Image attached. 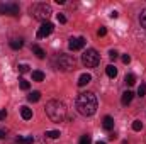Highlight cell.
<instances>
[{"label": "cell", "instance_id": "obj_1", "mask_svg": "<svg viewBox=\"0 0 146 144\" xmlns=\"http://www.w3.org/2000/svg\"><path fill=\"white\" fill-rule=\"evenodd\" d=\"M76 110L85 115V117H90L97 112V97L95 93L92 92H83L76 97Z\"/></svg>", "mask_w": 146, "mask_h": 144}, {"label": "cell", "instance_id": "obj_2", "mask_svg": "<svg viewBox=\"0 0 146 144\" xmlns=\"http://www.w3.org/2000/svg\"><path fill=\"white\" fill-rule=\"evenodd\" d=\"M44 108H46V115L53 122H63L66 119V107L60 100H49Z\"/></svg>", "mask_w": 146, "mask_h": 144}, {"label": "cell", "instance_id": "obj_3", "mask_svg": "<svg viewBox=\"0 0 146 144\" xmlns=\"http://www.w3.org/2000/svg\"><path fill=\"white\" fill-rule=\"evenodd\" d=\"M31 15L37 19V20H41V22H48V19H49V15H51V7L48 5V3H44V2H37L34 3L33 7H31Z\"/></svg>", "mask_w": 146, "mask_h": 144}, {"label": "cell", "instance_id": "obj_4", "mask_svg": "<svg viewBox=\"0 0 146 144\" xmlns=\"http://www.w3.org/2000/svg\"><path fill=\"white\" fill-rule=\"evenodd\" d=\"M100 61V56L95 49H87L83 54H82V63L87 66V68H95Z\"/></svg>", "mask_w": 146, "mask_h": 144}, {"label": "cell", "instance_id": "obj_5", "mask_svg": "<svg viewBox=\"0 0 146 144\" xmlns=\"http://www.w3.org/2000/svg\"><path fill=\"white\" fill-rule=\"evenodd\" d=\"M56 66L61 71H70V70L75 68V59H73V56H70V54H60L56 58Z\"/></svg>", "mask_w": 146, "mask_h": 144}, {"label": "cell", "instance_id": "obj_6", "mask_svg": "<svg viewBox=\"0 0 146 144\" xmlns=\"http://www.w3.org/2000/svg\"><path fill=\"white\" fill-rule=\"evenodd\" d=\"M9 14V15H17L19 14V5L17 3H0V15Z\"/></svg>", "mask_w": 146, "mask_h": 144}, {"label": "cell", "instance_id": "obj_7", "mask_svg": "<svg viewBox=\"0 0 146 144\" xmlns=\"http://www.w3.org/2000/svg\"><path fill=\"white\" fill-rule=\"evenodd\" d=\"M53 29H54V26H53L51 22H42V24H41V27L37 29V34H36V36L39 37V39L48 37L51 32H53Z\"/></svg>", "mask_w": 146, "mask_h": 144}, {"label": "cell", "instance_id": "obj_8", "mask_svg": "<svg viewBox=\"0 0 146 144\" xmlns=\"http://www.w3.org/2000/svg\"><path fill=\"white\" fill-rule=\"evenodd\" d=\"M85 37H72L70 39V42H68V48L72 49V51H78V49H82L83 46H85Z\"/></svg>", "mask_w": 146, "mask_h": 144}, {"label": "cell", "instance_id": "obj_9", "mask_svg": "<svg viewBox=\"0 0 146 144\" xmlns=\"http://www.w3.org/2000/svg\"><path fill=\"white\" fill-rule=\"evenodd\" d=\"M102 127H104L106 131H112V129H114V119H112L110 115H106V117H104V120H102Z\"/></svg>", "mask_w": 146, "mask_h": 144}, {"label": "cell", "instance_id": "obj_10", "mask_svg": "<svg viewBox=\"0 0 146 144\" xmlns=\"http://www.w3.org/2000/svg\"><path fill=\"white\" fill-rule=\"evenodd\" d=\"M133 97H134V93H133L131 90H126V92L122 93V98H121L122 105H129V104H131V100H133Z\"/></svg>", "mask_w": 146, "mask_h": 144}, {"label": "cell", "instance_id": "obj_11", "mask_svg": "<svg viewBox=\"0 0 146 144\" xmlns=\"http://www.w3.org/2000/svg\"><path fill=\"white\" fill-rule=\"evenodd\" d=\"M92 81V76L88 75V73H83L80 78H78V87H85V85H88Z\"/></svg>", "mask_w": 146, "mask_h": 144}, {"label": "cell", "instance_id": "obj_12", "mask_svg": "<svg viewBox=\"0 0 146 144\" xmlns=\"http://www.w3.org/2000/svg\"><path fill=\"white\" fill-rule=\"evenodd\" d=\"M21 115H22L24 120H29V119H33V110L24 105V107H21Z\"/></svg>", "mask_w": 146, "mask_h": 144}, {"label": "cell", "instance_id": "obj_13", "mask_svg": "<svg viewBox=\"0 0 146 144\" xmlns=\"http://www.w3.org/2000/svg\"><path fill=\"white\" fill-rule=\"evenodd\" d=\"M33 53L36 54V56L39 58V59H42V58L46 56V53H44V51H42V49H41V48H39L37 44H33Z\"/></svg>", "mask_w": 146, "mask_h": 144}, {"label": "cell", "instance_id": "obj_14", "mask_svg": "<svg viewBox=\"0 0 146 144\" xmlns=\"http://www.w3.org/2000/svg\"><path fill=\"white\" fill-rule=\"evenodd\" d=\"M106 73H107L109 78H115V76H117V68H115L114 65H109V66L106 68Z\"/></svg>", "mask_w": 146, "mask_h": 144}, {"label": "cell", "instance_id": "obj_15", "mask_svg": "<svg viewBox=\"0 0 146 144\" xmlns=\"http://www.w3.org/2000/svg\"><path fill=\"white\" fill-rule=\"evenodd\" d=\"M34 143V137L33 136H26V137H19L15 144H33Z\"/></svg>", "mask_w": 146, "mask_h": 144}, {"label": "cell", "instance_id": "obj_16", "mask_svg": "<svg viewBox=\"0 0 146 144\" xmlns=\"http://www.w3.org/2000/svg\"><path fill=\"white\" fill-rule=\"evenodd\" d=\"M9 44H10V48H12V49H21V48H22V44H24V41H22V39H12Z\"/></svg>", "mask_w": 146, "mask_h": 144}, {"label": "cell", "instance_id": "obj_17", "mask_svg": "<svg viewBox=\"0 0 146 144\" xmlns=\"http://www.w3.org/2000/svg\"><path fill=\"white\" fill-rule=\"evenodd\" d=\"M39 98H41V93H39V92H31V93L27 95V100H29V102H39Z\"/></svg>", "mask_w": 146, "mask_h": 144}, {"label": "cell", "instance_id": "obj_18", "mask_svg": "<svg viewBox=\"0 0 146 144\" xmlns=\"http://www.w3.org/2000/svg\"><path fill=\"white\" fill-rule=\"evenodd\" d=\"M124 81H126V85H134L136 83V76L133 75V73H129V75H126V78H124Z\"/></svg>", "mask_w": 146, "mask_h": 144}, {"label": "cell", "instance_id": "obj_19", "mask_svg": "<svg viewBox=\"0 0 146 144\" xmlns=\"http://www.w3.org/2000/svg\"><path fill=\"white\" fill-rule=\"evenodd\" d=\"M33 80H34V81H42V80H44V73L39 71V70L33 71Z\"/></svg>", "mask_w": 146, "mask_h": 144}, {"label": "cell", "instance_id": "obj_20", "mask_svg": "<svg viewBox=\"0 0 146 144\" xmlns=\"http://www.w3.org/2000/svg\"><path fill=\"white\" fill-rule=\"evenodd\" d=\"M61 134H60V131H46V137H49V139H58Z\"/></svg>", "mask_w": 146, "mask_h": 144}, {"label": "cell", "instance_id": "obj_21", "mask_svg": "<svg viewBox=\"0 0 146 144\" xmlns=\"http://www.w3.org/2000/svg\"><path fill=\"white\" fill-rule=\"evenodd\" d=\"M19 87H21L22 90H29V88H31V83H29L27 80H24V78H21V80H19Z\"/></svg>", "mask_w": 146, "mask_h": 144}, {"label": "cell", "instance_id": "obj_22", "mask_svg": "<svg viewBox=\"0 0 146 144\" xmlns=\"http://www.w3.org/2000/svg\"><path fill=\"white\" fill-rule=\"evenodd\" d=\"M141 129H143V122H141V120H134V122H133V131L138 132V131H141Z\"/></svg>", "mask_w": 146, "mask_h": 144}, {"label": "cell", "instance_id": "obj_23", "mask_svg": "<svg viewBox=\"0 0 146 144\" xmlns=\"http://www.w3.org/2000/svg\"><path fill=\"white\" fill-rule=\"evenodd\" d=\"M139 22H141V27L146 29V9L141 12V15H139Z\"/></svg>", "mask_w": 146, "mask_h": 144}, {"label": "cell", "instance_id": "obj_24", "mask_svg": "<svg viewBox=\"0 0 146 144\" xmlns=\"http://www.w3.org/2000/svg\"><path fill=\"white\" fill-rule=\"evenodd\" d=\"M78 144H92V137L90 136H82Z\"/></svg>", "mask_w": 146, "mask_h": 144}, {"label": "cell", "instance_id": "obj_25", "mask_svg": "<svg viewBox=\"0 0 146 144\" xmlns=\"http://www.w3.org/2000/svg\"><path fill=\"white\" fill-rule=\"evenodd\" d=\"M138 95H139V97H145L146 95V85L145 83L139 85V88H138Z\"/></svg>", "mask_w": 146, "mask_h": 144}, {"label": "cell", "instance_id": "obj_26", "mask_svg": "<svg viewBox=\"0 0 146 144\" xmlns=\"http://www.w3.org/2000/svg\"><path fill=\"white\" fill-rule=\"evenodd\" d=\"M56 19H58V22H60V24H66V17H65L63 14H58V15H56Z\"/></svg>", "mask_w": 146, "mask_h": 144}, {"label": "cell", "instance_id": "obj_27", "mask_svg": "<svg viewBox=\"0 0 146 144\" xmlns=\"http://www.w3.org/2000/svg\"><path fill=\"white\" fill-rule=\"evenodd\" d=\"M19 71L21 73H27L29 71V66H27V65H19Z\"/></svg>", "mask_w": 146, "mask_h": 144}, {"label": "cell", "instance_id": "obj_28", "mask_svg": "<svg viewBox=\"0 0 146 144\" xmlns=\"http://www.w3.org/2000/svg\"><path fill=\"white\" fill-rule=\"evenodd\" d=\"M5 119H7V110L2 108V110H0V120H5Z\"/></svg>", "mask_w": 146, "mask_h": 144}, {"label": "cell", "instance_id": "obj_29", "mask_svg": "<svg viewBox=\"0 0 146 144\" xmlns=\"http://www.w3.org/2000/svg\"><path fill=\"white\" fill-rule=\"evenodd\" d=\"M97 34H99L100 37H102V36H106V34H107V29H106V27H100V29L97 31Z\"/></svg>", "mask_w": 146, "mask_h": 144}, {"label": "cell", "instance_id": "obj_30", "mask_svg": "<svg viewBox=\"0 0 146 144\" xmlns=\"http://www.w3.org/2000/svg\"><path fill=\"white\" fill-rule=\"evenodd\" d=\"M109 56L112 58V59H115V58H117V51H115V49H110V51H109Z\"/></svg>", "mask_w": 146, "mask_h": 144}, {"label": "cell", "instance_id": "obj_31", "mask_svg": "<svg viewBox=\"0 0 146 144\" xmlns=\"http://www.w3.org/2000/svg\"><path fill=\"white\" fill-rule=\"evenodd\" d=\"M129 61H131V56H129V54H124V56H122V63H126V65H127Z\"/></svg>", "mask_w": 146, "mask_h": 144}, {"label": "cell", "instance_id": "obj_32", "mask_svg": "<svg viewBox=\"0 0 146 144\" xmlns=\"http://www.w3.org/2000/svg\"><path fill=\"white\" fill-rule=\"evenodd\" d=\"M117 15H119V14H117V12H115V10H112V12H110V19H115V17H117Z\"/></svg>", "mask_w": 146, "mask_h": 144}, {"label": "cell", "instance_id": "obj_33", "mask_svg": "<svg viewBox=\"0 0 146 144\" xmlns=\"http://www.w3.org/2000/svg\"><path fill=\"white\" fill-rule=\"evenodd\" d=\"M5 134H7V131H5V129H0V139L5 137Z\"/></svg>", "mask_w": 146, "mask_h": 144}, {"label": "cell", "instance_id": "obj_34", "mask_svg": "<svg viewBox=\"0 0 146 144\" xmlns=\"http://www.w3.org/2000/svg\"><path fill=\"white\" fill-rule=\"evenodd\" d=\"M97 144H107V143H104V141H99V143H97Z\"/></svg>", "mask_w": 146, "mask_h": 144}]
</instances>
